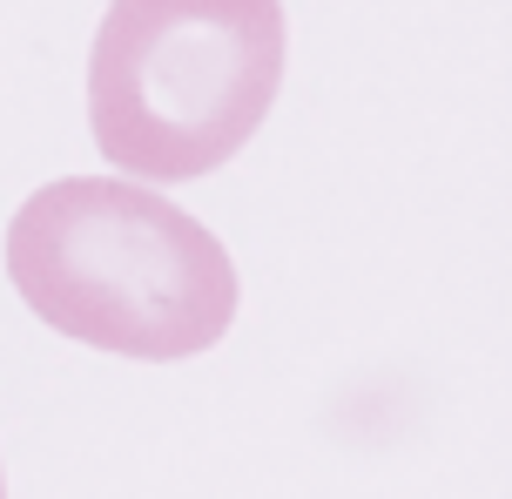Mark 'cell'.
Returning <instances> with one entry per match:
<instances>
[{
  "instance_id": "obj_1",
  "label": "cell",
  "mask_w": 512,
  "mask_h": 499,
  "mask_svg": "<svg viewBox=\"0 0 512 499\" xmlns=\"http://www.w3.org/2000/svg\"><path fill=\"white\" fill-rule=\"evenodd\" d=\"M7 277L48 331L115 358H196L236 324V263L189 210L122 176H61L7 223Z\"/></svg>"
},
{
  "instance_id": "obj_2",
  "label": "cell",
  "mask_w": 512,
  "mask_h": 499,
  "mask_svg": "<svg viewBox=\"0 0 512 499\" xmlns=\"http://www.w3.org/2000/svg\"><path fill=\"white\" fill-rule=\"evenodd\" d=\"M277 88V0H108L88 54V129L122 183H189L263 129Z\"/></svg>"
},
{
  "instance_id": "obj_3",
  "label": "cell",
  "mask_w": 512,
  "mask_h": 499,
  "mask_svg": "<svg viewBox=\"0 0 512 499\" xmlns=\"http://www.w3.org/2000/svg\"><path fill=\"white\" fill-rule=\"evenodd\" d=\"M0 499H7V479H0Z\"/></svg>"
}]
</instances>
